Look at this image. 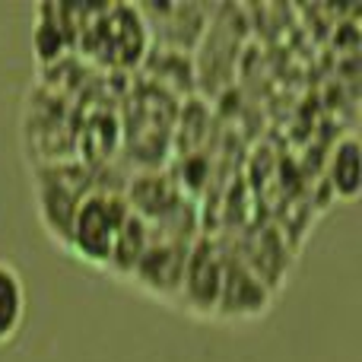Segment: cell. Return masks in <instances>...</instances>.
<instances>
[{
	"instance_id": "5b68a950",
	"label": "cell",
	"mask_w": 362,
	"mask_h": 362,
	"mask_svg": "<svg viewBox=\"0 0 362 362\" xmlns=\"http://www.w3.org/2000/svg\"><path fill=\"white\" fill-rule=\"evenodd\" d=\"M223 267H226V255L219 251L216 238L197 235L191 242V248H187L178 302H185L197 315H216L219 289H223Z\"/></svg>"
},
{
	"instance_id": "8992f818",
	"label": "cell",
	"mask_w": 362,
	"mask_h": 362,
	"mask_svg": "<svg viewBox=\"0 0 362 362\" xmlns=\"http://www.w3.org/2000/svg\"><path fill=\"white\" fill-rule=\"evenodd\" d=\"M194 238H159L150 235V248L144 251V257L137 261L134 274L127 280H134L140 289H146L150 296L165 302H178L181 293V276H185V261L187 248Z\"/></svg>"
},
{
	"instance_id": "52a82bcc",
	"label": "cell",
	"mask_w": 362,
	"mask_h": 362,
	"mask_svg": "<svg viewBox=\"0 0 362 362\" xmlns=\"http://www.w3.org/2000/svg\"><path fill=\"white\" fill-rule=\"evenodd\" d=\"M327 185H331L334 197L340 200H356L362 187V153H359V137L356 134H344L337 137L327 159Z\"/></svg>"
},
{
	"instance_id": "ba28073f",
	"label": "cell",
	"mask_w": 362,
	"mask_h": 362,
	"mask_svg": "<svg viewBox=\"0 0 362 362\" xmlns=\"http://www.w3.org/2000/svg\"><path fill=\"white\" fill-rule=\"evenodd\" d=\"M25 321V283L10 261H0V346L10 344Z\"/></svg>"
},
{
	"instance_id": "7a4b0ae2",
	"label": "cell",
	"mask_w": 362,
	"mask_h": 362,
	"mask_svg": "<svg viewBox=\"0 0 362 362\" xmlns=\"http://www.w3.org/2000/svg\"><path fill=\"white\" fill-rule=\"evenodd\" d=\"M127 213H131V206H127L124 194L93 187L74 216L67 248L76 251V257H83V261L95 264V267H108L115 238H118Z\"/></svg>"
},
{
	"instance_id": "3957f363",
	"label": "cell",
	"mask_w": 362,
	"mask_h": 362,
	"mask_svg": "<svg viewBox=\"0 0 362 362\" xmlns=\"http://www.w3.org/2000/svg\"><path fill=\"white\" fill-rule=\"evenodd\" d=\"M89 191L93 185L86 178V165L76 169L67 159L38 165V213H42V223L48 226V232L64 248H67L74 216Z\"/></svg>"
},
{
	"instance_id": "277c9868",
	"label": "cell",
	"mask_w": 362,
	"mask_h": 362,
	"mask_svg": "<svg viewBox=\"0 0 362 362\" xmlns=\"http://www.w3.org/2000/svg\"><path fill=\"white\" fill-rule=\"evenodd\" d=\"M137 10L150 32V45L185 54H194L213 16V6L204 4H144Z\"/></svg>"
},
{
	"instance_id": "6da1fadb",
	"label": "cell",
	"mask_w": 362,
	"mask_h": 362,
	"mask_svg": "<svg viewBox=\"0 0 362 362\" xmlns=\"http://www.w3.org/2000/svg\"><path fill=\"white\" fill-rule=\"evenodd\" d=\"M76 48L102 67L134 70L150 51V32L140 10L131 4L83 6Z\"/></svg>"
}]
</instances>
